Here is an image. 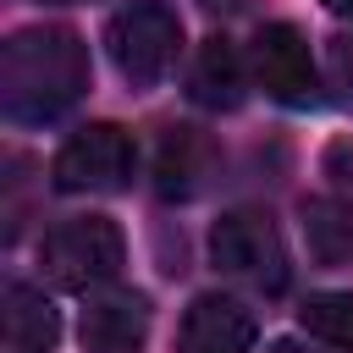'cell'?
Segmentation results:
<instances>
[{
	"instance_id": "obj_15",
	"label": "cell",
	"mask_w": 353,
	"mask_h": 353,
	"mask_svg": "<svg viewBox=\"0 0 353 353\" xmlns=\"http://www.w3.org/2000/svg\"><path fill=\"white\" fill-rule=\"evenodd\" d=\"M325 11H331V17H347V22H353V0H325Z\"/></svg>"
},
{
	"instance_id": "obj_8",
	"label": "cell",
	"mask_w": 353,
	"mask_h": 353,
	"mask_svg": "<svg viewBox=\"0 0 353 353\" xmlns=\"http://www.w3.org/2000/svg\"><path fill=\"white\" fill-rule=\"evenodd\" d=\"M215 138L204 127H165L154 149V193L160 199H193L215 176Z\"/></svg>"
},
{
	"instance_id": "obj_3",
	"label": "cell",
	"mask_w": 353,
	"mask_h": 353,
	"mask_svg": "<svg viewBox=\"0 0 353 353\" xmlns=\"http://www.w3.org/2000/svg\"><path fill=\"white\" fill-rule=\"evenodd\" d=\"M105 50L132 88H154L182 55V17L165 0H132L105 22Z\"/></svg>"
},
{
	"instance_id": "obj_16",
	"label": "cell",
	"mask_w": 353,
	"mask_h": 353,
	"mask_svg": "<svg viewBox=\"0 0 353 353\" xmlns=\"http://www.w3.org/2000/svg\"><path fill=\"white\" fill-rule=\"evenodd\" d=\"M270 353H303L298 342H270Z\"/></svg>"
},
{
	"instance_id": "obj_5",
	"label": "cell",
	"mask_w": 353,
	"mask_h": 353,
	"mask_svg": "<svg viewBox=\"0 0 353 353\" xmlns=\"http://www.w3.org/2000/svg\"><path fill=\"white\" fill-rule=\"evenodd\" d=\"M132 165H138V149L127 138V127L116 121H88L77 127L55 160H50V182L61 193H121L132 182Z\"/></svg>"
},
{
	"instance_id": "obj_13",
	"label": "cell",
	"mask_w": 353,
	"mask_h": 353,
	"mask_svg": "<svg viewBox=\"0 0 353 353\" xmlns=\"http://www.w3.org/2000/svg\"><path fill=\"white\" fill-rule=\"evenodd\" d=\"M298 325H303L314 342L353 353V292H314V298H303Z\"/></svg>"
},
{
	"instance_id": "obj_6",
	"label": "cell",
	"mask_w": 353,
	"mask_h": 353,
	"mask_svg": "<svg viewBox=\"0 0 353 353\" xmlns=\"http://www.w3.org/2000/svg\"><path fill=\"white\" fill-rule=\"evenodd\" d=\"M248 66H254V83L276 99V105H314L320 99V72H314V50L309 39L292 28V22H265L248 44Z\"/></svg>"
},
{
	"instance_id": "obj_12",
	"label": "cell",
	"mask_w": 353,
	"mask_h": 353,
	"mask_svg": "<svg viewBox=\"0 0 353 353\" xmlns=\"http://www.w3.org/2000/svg\"><path fill=\"white\" fill-rule=\"evenodd\" d=\"M303 243L314 265H347L353 259V210L336 199H303Z\"/></svg>"
},
{
	"instance_id": "obj_9",
	"label": "cell",
	"mask_w": 353,
	"mask_h": 353,
	"mask_svg": "<svg viewBox=\"0 0 353 353\" xmlns=\"http://www.w3.org/2000/svg\"><path fill=\"white\" fill-rule=\"evenodd\" d=\"M88 353H138L149 336V298L143 292H99L77 325Z\"/></svg>"
},
{
	"instance_id": "obj_1",
	"label": "cell",
	"mask_w": 353,
	"mask_h": 353,
	"mask_svg": "<svg viewBox=\"0 0 353 353\" xmlns=\"http://www.w3.org/2000/svg\"><path fill=\"white\" fill-rule=\"evenodd\" d=\"M88 94V44L72 28H22L0 50V110L17 127L61 121Z\"/></svg>"
},
{
	"instance_id": "obj_14",
	"label": "cell",
	"mask_w": 353,
	"mask_h": 353,
	"mask_svg": "<svg viewBox=\"0 0 353 353\" xmlns=\"http://www.w3.org/2000/svg\"><path fill=\"white\" fill-rule=\"evenodd\" d=\"M325 72H331V88H336V105L353 110V33H336L325 44Z\"/></svg>"
},
{
	"instance_id": "obj_17",
	"label": "cell",
	"mask_w": 353,
	"mask_h": 353,
	"mask_svg": "<svg viewBox=\"0 0 353 353\" xmlns=\"http://www.w3.org/2000/svg\"><path fill=\"white\" fill-rule=\"evenodd\" d=\"M44 6H83V0H44Z\"/></svg>"
},
{
	"instance_id": "obj_10",
	"label": "cell",
	"mask_w": 353,
	"mask_h": 353,
	"mask_svg": "<svg viewBox=\"0 0 353 353\" xmlns=\"http://www.w3.org/2000/svg\"><path fill=\"white\" fill-rule=\"evenodd\" d=\"M188 94L193 105L204 110H237L243 94H248V72H243V55L232 39H204L199 55H193V72H188Z\"/></svg>"
},
{
	"instance_id": "obj_11",
	"label": "cell",
	"mask_w": 353,
	"mask_h": 353,
	"mask_svg": "<svg viewBox=\"0 0 353 353\" xmlns=\"http://www.w3.org/2000/svg\"><path fill=\"white\" fill-rule=\"evenodd\" d=\"M55 336H61L55 303H50L39 287L11 281V287H6V342H11V353H50Z\"/></svg>"
},
{
	"instance_id": "obj_7",
	"label": "cell",
	"mask_w": 353,
	"mask_h": 353,
	"mask_svg": "<svg viewBox=\"0 0 353 353\" xmlns=\"http://www.w3.org/2000/svg\"><path fill=\"white\" fill-rule=\"evenodd\" d=\"M259 342V320L248 303L226 298V292H199L176 325V347L182 353H254Z\"/></svg>"
},
{
	"instance_id": "obj_4",
	"label": "cell",
	"mask_w": 353,
	"mask_h": 353,
	"mask_svg": "<svg viewBox=\"0 0 353 353\" xmlns=\"http://www.w3.org/2000/svg\"><path fill=\"white\" fill-rule=\"evenodd\" d=\"M210 259L254 292H281L287 287V243H281L270 210H254V204L226 210L210 232Z\"/></svg>"
},
{
	"instance_id": "obj_2",
	"label": "cell",
	"mask_w": 353,
	"mask_h": 353,
	"mask_svg": "<svg viewBox=\"0 0 353 353\" xmlns=\"http://www.w3.org/2000/svg\"><path fill=\"white\" fill-rule=\"evenodd\" d=\"M39 259H44V276H50L55 287H66V292H94V287H105V281L121 276V265H127V237H121V226H116L110 215H72V221H61L55 232H44Z\"/></svg>"
}]
</instances>
